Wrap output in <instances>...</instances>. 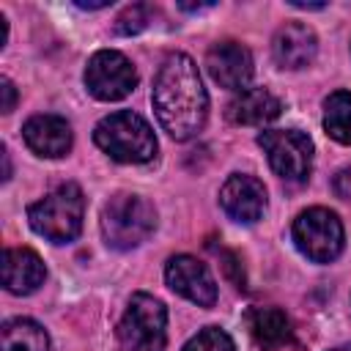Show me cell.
I'll return each instance as SVG.
<instances>
[{"label": "cell", "instance_id": "cell-14", "mask_svg": "<svg viewBox=\"0 0 351 351\" xmlns=\"http://www.w3.org/2000/svg\"><path fill=\"white\" fill-rule=\"evenodd\" d=\"M44 277H47V269L38 252L27 247H8L3 252V285L8 293L27 296L44 282Z\"/></svg>", "mask_w": 351, "mask_h": 351}, {"label": "cell", "instance_id": "cell-8", "mask_svg": "<svg viewBox=\"0 0 351 351\" xmlns=\"http://www.w3.org/2000/svg\"><path fill=\"white\" fill-rule=\"evenodd\" d=\"M137 85V71L132 60L118 49H99L85 66V88L99 101L126 99Z\"/></svg>", "mask_w": 351, "mask_h": 351}, {"label": "cell", "instance_id": "cell-18", "mask_svg": "<svg viewBox=\"0 0 351 351\" xmlns=\"http://www.w3.org/2000/svg\"><path fill=\"white\" fill-rule=\"evenodd\" d=\"M324 129L332 140L351 145V93L335 90L324 101Z\"/></svg>", "mask_w": 351, "mask_h": 351}, {"label": "cell", "instance_id": "cell-23", "mask_svg": "<svg viewBox=\"0 0 351 351\" xmlns=\"http://www.w3.org/2000/svg\"><path fill=\"white\" fill-rule=\"evenodd\" d=\"M332 351H351V343H346V346H337V348H332Z\"/></svg>", "mask_w": 351, "mask_h": 351}, {"label": "cell", "instance_id": "cell-11", "mask_svg": "<svg viewBox=\"0 0 351 351\" xmlns=\"http://www.w3.org/2000/svg\"><path fill=\"white\" fill-rule=\"evenodd\" d=\"M219 206L236 222H258L266 211V186L247 173H233L219 189Z\"/></svg>", "mask_w": 351, "mask_h": 351}, {"label": "cell", "instance_id": "cell-12", "mask_svg": "<svg viewBox=\"0 0 351 351\" xmlns=\"http://www.w3.org/2000/svg\"><path fill=\"white\" fill-rule=\"evenodd\" d=\"M22 140L36 156H44V159L66 156L71 151V143H74L69 121L60 115H52V112H41V115L27 118L22 126Z\"/></svg>", "mask_w": 351, "mask_h": 351}, {"label": "cell", "instance_id": "cell-21", "mask_svg": "<svg viewBox=\"0 0 351 351\" xmlns=\"http://www.w3.org/2000/svg\"><path fill=\"white\" fill-rule=\"evenodd\" d=\"M0 93H3V104H0V110H3V112H11L14 104H16V90H14V82H11L8 77L0 80Z\"/></svg>", "mask_w": 351, "mask_h": 351}, {"label": "cell", "instance_id": "cell-3", "mask_svg": "<svg viewBox=\"0 0 351 351\" xmlns=\"http://www.w3.org/2000/svg\"><path fill=\"white\" fill-rule=\"evenodd\" d=\"M82 217H85V197L82 189L71 181L55 186L49 195H44L27 208L30 228L52 244L74 241L82 230Z\"/></svg>", "mask_w": 351, "mask_h": 351}, {"label": "cell", "instance_id": "cell-9", "mask_svg": "<svg viewBox=\"0 0 351 351\" xmlns=\"http://www.w3.org/2000/svg\"><path fill=\"white\" fill-rule=\"evenodd\" d=\"M165 280L176 293L195 302L197 307H214L217 302V282L208 266L195 255H173L165 266Z\"/></svg>", "mask_w": 351, "mask_h": 351}, {"label": "cell", "instance_id": "cell-22", "mask_svg": "<svg viewBox=\"0 0 351 351\" xmlns=\"http://www.w3.org/2000/svg\"><path fill=\"white\" fill-rule=\"evenodd\" d=\"M80 8H107L110 3H77Z\"/></svg>", "mask_w": 351, "mask_h": 351}, {"label": "cell", "instance_id": "cell-10", "mask_svg": "<svg viewBox=\"0 0 351 351\" xmlns=\"http://www.w3.org/2000/svg\"><path fill=\"white\" fill-rule=\"evenodd\" d=\"M206 71L211 74V80L219 88L228 90H247L250 80H252V55L244 44L239 41H217L208 52H206Z\"/></svg>", "mask_w": 351, "mask_h": 351}, {"label": "cell", "instance_id": "cell-19", "mask_svg": "<svg viewBox=\"0 0 351 351\" xmlns=\"http://www.w3.org/2000/svg\"><path fill=\"white\" fill-rule=\"evenodd\" d=\"M184 351H236V343L225 329L206 326L184 343Z\"/></svg>", "mask_w": 351, "mask_h": 351}, {"label": "cell", "instance_id": "cell-13", "mask_svg": "<svg viewBox=\"0 0 351 351\" xmlns=\"http://www.w3.org/2000/svg\"><path fill=\"white\" fill-rule=\"evenodd\" d=\"M271 52L280 69H304L315 60L318 52L315 30L302 22H288L274 33Z\"/></svg>", "mask_w": 351, "mask_h": 351}, {"label": "cell", "instance_id": "cell-20", "mask_svg": "<svg viewBox=\"0 0 351 351\" xmlns=\"http://www.w3.org/2000/svg\"><path fill=\"white\" fill-rule=\"evenodd\" d=\"M148 16H151V8L143 5V3H134V5H129V8L115 19V30H118L121 36H134V33H140V30L148 25Z\"/></svg>", "mask_w": 351, "mask_h": 351}, {"label": "cell", "instance_id": "cell-2", "mask_svg": "<svg viewBox=\"0 0 351 351\" xmlns=\"http://www.w3.org/2000/svg\"><path fill=\"white\" fill-rule=\"evenodd\" d=\"M93 143L115 162L143 165L156 156V134L148 121L132 110L104 115L93 129Z\"/></svg>", "mask_w": 351, "mask_h": 351}, {"label": "cell", "instance_id": "cell-6", "mask_svg": "<svg viewBox=\"0 0 351 351\" xmlns=\"http://www.w3.org/2000/svg\"><path fill=\"white\" fill-rule=\"evenodd\" d=\"M343 222L335 211L324 206L304 208L293 219V244L313 263H332L343 252Z\"/></svg>", "mask_w": 351, "mask_h": 351}, {"label": "cell", "instance_id": "cell-17", "mask_svg": "<svg viewBox=\"0 0 351 351\" xmlns=\"http://www.w3.org/2000/svg\"><path fill=\"white\" fill-rule=\"evenodd\" d=\"M0 351H49V337L33 318H8L0 329Z\"/></svg>", "mask_w": 351, "mask_h": 351}, {"label": "cell", "instance_id": "cell-7", "mask_svg": "<svg viewBox=\"0 0 351 351\" xmlns=\"http://www.w3.org/2000/svg\"><path fill=\"white\" fill-rule=\"evenodd\" d=\"M258 145L269 156L271 170L288 184H304L313 170V140L299 129H266Z\"/></svg>", "mask_w": 351, "mask_h": 351}, {"label": "cell", "instance_id": "cell-5", "mask_svg": "<svg viewBox=\"0 0 351 351\" xmlns=\"http://www.w3.org/2000/svg\"><path fill=\"white\" fill-rule=\"evenodd\" d=\"M118 343L123 351H165L167 310L151 293H134L118 324Z\"/></svg>", "mask_w": 351, "mask_h": 351}, {"label": "cell", "instance_id": "cell-1", "mask_svg": "<svg viewBox=\"0 0 351 351\" xmlns=\"http://www.w3.org/2000/svg\"><path fill=\"white\" fill-rule=\"evenodd\" d=\"M154 112L173 140L195 137L208 118V93L203 88L197 63L186 52H173L154 80Z\"/></svg>", "mask_w": 351, "mask_h": 351}, {"label": "cell", "instance_id": "cell-16", "mask_svg": "<svg viewBox=\"0 0 351 351\" xmlns=\"http://www.w3.org/2000/svg\"><path fill=\"white\" fill-rule=\"evenodd\" d=\"M280 99L266 88H247L228 104V118L239 126H263L280 115Z\"/></svg>", "mask_w": 351, "mask_h": 351}, {"label": "cell", "instance_id": "cell-4", "mask_svg": "<svg viewBox=\"0 0 351 351\" xmlns=\"http://www.w3.org/2000/svg\"><path fill=\"white\" fill-rule=\"evenodd\" d=\"M156 228V208L140 195H115L101 208V233L112 250L140 247Z\"/></svg>", "mask_w": 351, "mask_h": 351}, {"label": "cell", "instance_id": "cell-15", "mask_svg": "<svg viewBox=\"0 0 351 351\" xmlns=\"http://www.w3.org/2000/svg\"><path fill=\"white\" fill-rule=\"evenodd\" d=\"M244 324H247V332L255 340V346L263 351H277V348L288 346L293 337L291 318L280 307H250L244 313Z\"/></svg>", "mask_w": 351, "mask_h": 351}]
</instances>
